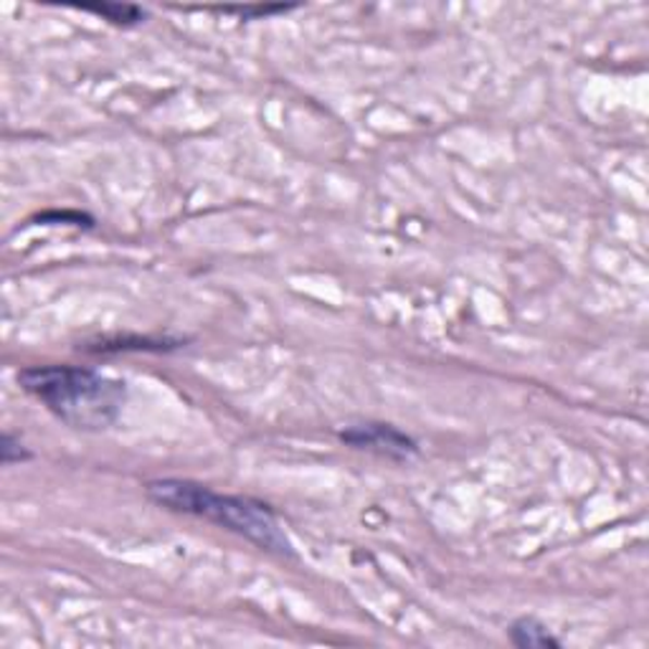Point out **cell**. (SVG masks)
<instances>
[{
  "instance_id": "5",
  "label": "cell",
  "mask_w": 649,
  "mask_h": 649,
  "mask_svg": "<svg viewBox=\"0 0 649 649\" xmlns=\"http://www.w3.org/2000/svg\"><path fill=\"white\" fill-rule=\"evenodd\" d=\"M84 11L89 13H97L107 18L114 26H135V23H140L145 18V11L137 5H129V3H102V5H84Z\"/></svg>"
},
{
  "instance_id": "3",
  "label": "cell",
  "mask_w": 649,
  "mask_h": 649,
  "mask_svg": "<svg viewBox=\"0 0 649 649\" xmlns=\"http://www.w3.org/2000/svg\"><path fill=\"white\" fill-rule=\"evenodd\" d=\"M340 439L346 441V445H353L358 449H371V452L394 457V460H407V457L416 454V441L391 424L350 426V429L340 432Z\"/></svg>"
},
{
  "instance_id": "6",
  "label": "cell",
  "mask_w": 649,
  "mask_h": 649,
  "mask_svg": "<svg viewBox=\"0 0 649 649\" xmlns=\"http://www.w3.org/2000/svg\"><path fill=\"white\" fill-rule=\"evenodd\" d=\"M26 460H30V452L21 445V439H15L13 434H3V439H0V462H3L5 467H11V464Z\"/></svg>"
},
{
  "instance_id": "2",
  "label": "cell",
  "mask_w": 649,
  "mask_h": 649,
  "mask_svg": "<svg viewBox=\"0 0 649 649\" xmlns=\"http://www.w3.org/2000/svg\"><path fill=\"white\" fill-rule=\"evenodd\" d=\"M148 495L158 506L171 508L175 513L196 515L224 525V528L251 540L262 551L287 556V559L295 556L292 540L287 538L277 515L264 502L239 498V495L213 492L211 487L190 483V479H155L148 485Z\"/></svg>"
},
{
  "instance_id": "4",
  "label": "cell",
  "mask_w": 649,
  "mask_h": 649,
  "mask_svg": "<svg viewBox=\"0 0 649 649\" xmlns=\"http://www.w3.org/2000/svg\"><path fill=\"white\" fill-rule=\"evenodd\" d=\"M510 639L515 647L523 649H546V647H561V639L553 637V632L546 627L544 622L533 620V616H523L510 627Z\"/></svg>"
},
{
  "instance_id": "1",
  "label": "cell",
  "mask_w": 649,
  "mask_h": 649,
  "mask_svg": "<svg viewBox=\"0 0 649 649\" xmlns=\"http://www.w3.org/2000/svg\"><path fill=\"white\" fill-rule=\"evenodd\" d=\"M26 394L79 432H104L117 422L127 388L122 380L76 365H34L18 373Z\"/></svg>"
}]
</instances>
